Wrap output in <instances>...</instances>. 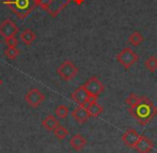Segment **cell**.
Listing matches in <instances>:
<instances>
[{"label": "cell", "mask_w": 157, "mask_h": 153, "mask_svg": "<svg viewBox=\"0 0 157 153\" xmlns=\"http://www.w3.org/2000/svg\"><path fill=\"white\" fill-rule=\"evenodd\" d=\"M71 2L80 5L84 2V0H37V5L54 18Z\"/></svg>", "instance_id": "3"}, {"label": "cell", "mask_w": 157, "mask_h": 153, "mask_svg": "<svg viewBox=\"0 0 157 153\" xmlns=\"http://www.w3.org/2000/svg\"><path fill=\"white\" fill-rule=\"evenodd\" d=\"M68 134H69V132H68V129H66V127L63 126V125L59 124L58 126H57L56 129H54V135H55V137L58 138L59 140H63L68 136Z\"/></svg>", "instance_id": "21"}, {"label": "cell", "mask_w": 157, "mask_h": 153, "mask_svg": "<svg viewBox=\"0 0 157 153\" xmlns=\"http://www.w3.org/2000/svg\"><path fill=\"white\" fill-rule=\"evenodd\" d=\"M59 125V121L57 120V118L53 115H48L45 118L42 120V126L45 129L51 132H54V129Z\"/></svg>", "instance_id": "14"}, {"label": "cell", "mask_w": 157, "mask_h": 153, "mask_svg": "<svg viewBox=\"0 0 157 153\" xmlns=\"http://www.w3.org/2000/svg\"><path fill=\"white\" fill-rule=\"evenodd\" d=\"M87 111H88L90 117H92V118H97V117L100 116V115L102 114L103 107L97 102V100H94V101L88 105Z\"/></svg>", "instance_id": "15"}, {"label": "cell", "mask_w": 157, "mask_h": 153, "mask_svg": "<svg viewBox=\"0 0 157 153\" xmlns=\"http://www.w3.org/2000/svg\"><path fill=\"white\" fill-rule=\"evenodd\" d=\"M45 100V95L37 88H33L29 91H27V93L25 94V101L29 106L33 108H37L43 103V101Z\"/></svg>", "instance_id": "9"}, {"label": "cell", "mask_w": 157, "mask_h": 153, "mask_svg": "<svg viewBox=\"0 0 157 153\" xmlns=\"http://www.w3.org/2000/svg\"><path fill=\"white\" fill-rule=\"evenodd\" d=\"M5 43L8 47H16L18 44V41H17V39H16V37H12V38L5 39Z\"/></svg>", "instance_id": "23"}, {"label": "cell", "mask_w": 157, "mask_h": 153, "mask_svg": "<svg viewBox=\"0 0 157 153\" xmlns=\"http://www.w3.org/2000/svg\"><path fill=\"white\" fill-rule=\"evenodd\" d=\"M153 148H154V144L152 140L145 135H140L139 140L137 141L133 149H136V151L139 153H150Z\"/></svg>", "instance_id": "10"}, {"label": "cell", "mask_w": 157, "mask_h": 153, "mask_svg": "<svg viewBox=\"0 0 157 153\" xmlns=\"http://www.w3.org/2000/svg\"><path fill=\"white\" fill-rule=\"evenodd\" d=\"M71 115H72V117H73V119L78 124H83V123H85L86 121L90 118V115H88L87 109H86L85 107H83V106H78V107H75L72 110Z\"/></svg>", "instance_id": "12"}, {"label": "cell", "mask_w": 157, "mask_h": 153, "mask_svg": "<svg viewBox=\"0 0 157 153\" xmlns=\"http://www.w3.org/2000/svg\"><path fill=\"white\" fill-rule=\"evenodd\" d=\"M78 73V69L75 67L72 61L66 60L59 65V67L57 69V74L58 76L65 82H70L72 80Z\"/></svg>", "instance_id": "6"}, {"label": "cell", "mask_w": 157, "mask_h": 153, "mask_svg": "<svg viewBox=\"0 0 157 153\" xmlns=\"http://www.w3.org/2000/svg\"><path fill=\"white\" fill-rule=\"evenodd\" d=\"M55 115H56V117L59 119L67 118V116L69 115V108H68V106L63 105V104L58 105L56 107V109H55Z\"/></svg>", "instance_id": "20"}, {"label": "cell", "mask_w": 157, "mask_h": 153, "mask_svg": "<svg viewBox=\"0 0 157 153\" xmlns=\"http://www.w3.org/2000/svg\"><path fill=\"white\" fill-rule=\"evenodd\" d=\"M140 135L136 129H128L124 134L122 135V140L128 148H135L136 144L139 140Z\"/></svg>", "instance_id": "11"}, {"label": "cell", "mask_w": 157, "mask_h": 153, "mask_svg": "<svg viewBox=\"0 0 157 153\" xmlns=\"http://www.w3.org/2000/svg\"><path fill=\"white\" fill-rule=\"evenodd\" d=\"M3 54H5V56L7 57L8 59H10V60H15V59L20 56L21 52H20V49L16 47H7L5 49V52H3Z\"/></svg>", "instance_id": "19"}, {"label": "cell", "mask_w": 157, "mask_h": 153, "mask_svg": "<svg viewBox=\"0 0 157 153\" xmlns=\"http://www.w3.org/2000/svg\"><path fill=\"white\" fill-rule=\"evenodd\" d=\"M2 85V80H1V78H0V86Z\"/></svg>", "instance_id": "24"}, {"label": "cell", "mask_w": 157, "mask_h": 153, "mask_svg": "<svg viewBox=\"0 0 157 153\" xmlns=\"http://www.w3.org/2000/svg\"><path fill=\"white\" fill-rule=\"evenodd\" d=\"M128 41L132 46H139L140 44L143 43L144 38H143V35L139 32V31H133V32L129 35Z\"/></svg>", "instance_id": "17"}, {"label": "cell", "mask_w": 157, "mask_h": 153, "mask_svg": "<svg viewBox=\"0 0 157 153\" xmlns=\"http://www.w3.org/2000/svg\"><path fill=\"white\" fill-rule=\"evenodd\" d=\"M71 100L75 102L78 106H83V107H85L86 109H87L88 105L96 99H94V97L88 93V91L85 89L84 85H82V86L76 88L75 90L71 93Z\"/></svg>", "instance_id": "5"}, {"label": "cell", "mask_w": 157, "mask_h": 153, "mask_svg": "<svg viewBox=\"0 0 157 153\" xmlns=\"http://www.w3.org/2000/svg\"><path fill=\"white\" fill-rule=\"evenodd\" d=\"M86 144H87V141H86V139L81 134H75V135L72 136L71 139H70V146L76 151L82 150V149L86 146Z\"/></svg>", "instance_id": "13"}, {"label": "cell", "mask_w": 157, "mask_h": 153, "mask_svg": "<svg viewBox=\"0 0 157 153\" xmlns=\"http://www.w3.org/2000/svg\"><path fill=\"white\" fill-rule=\"evenodd\" d=\"M84 87H85V89L88 91V93L96 100L98 99L99 95L105 91V85H103L102 82H101V80L99 79L98 77H96V76L90 77V79L84 84Z\"/></svg>", "instance_id": "7"}, {"label": "cell", "mask_w": 157, "mask_h": 153, "mask_svg": "<svg viewBox=\"0 0 157 153\" xmlns=\"http://www.w3.org/2000/svg\"><path fill=\"white\" fill-rule=\"evenodd\" d=\"M139 60L138 54L130 47H125L116 55V61L120 63L125 70H128Z\"/></svg>", "instance_id": "4"}, {"label": "cell", "mask_w": 157, "mask_h": 153, "mask_svg": "<svg viewBox=\"0 0 157 153\" xmlns=\"http://www.w3.org/2000/svg\"><path fill=\"white\" fill-rule=\"evenodd\" d=\"M18 33V26L14 20H5L2 23H0V37H2L3 39H8V38L16 37Z\"/></svg>", "instance_id": "8"}, {"label": "cell", "mask_w": 157, "mask_h": 153, "mask_svg": "<svg viewBox=\"0 0 157 153\" xmlns=\"http://www.w3.org/2000/svg\"><path fill=\"white\" fill-rule=\"evenodd\" d=\"M139 101H140L139 97H137L135 93H130V94L125 99V104L128 106V108H132L139 103Z\"/></svg>", "instance_id": "22"}, {"label": "cell", "mask_w": 157, "mask_h": 153, "mask_svg": "<svg viewBox=\"0 0 157 153\" xmlns=\"http://www.w3.org/2000/svg\"><path fill=\"white\" fill-rule=\"evenodd\" d=\"M36 38H37V35H36V33L33 32L31 29H25V30L21 33V40H22L23 43L27 46H30L31 44L35 42Z\"/></svg>", "instance_id": "16"}, {"label": "cell", "mask_w": 157, "mask_h": 153, "mask_svg": "<svg viewBox=\"0 0 157 153\" xmlns=\"http://www.w3.org/2000/svg\"><path fill=\"white\" fill-rule=\"evenodd\" d=\"M2 5H7L20 20H25L38 7L37 0H5Z\"/></svg>", "instance_id": "2"}, {"label": "cell", "mask_w": 157, "mask_h": 153, "mask_svg": "<svg viewBox=\"0 0 157 153\" xmlns=\"http://www.w3.org/2000/svg\"><path fill=\"white\" fill-rule=\"evenodd\" d=\"M146 70L151 73H154L157 70V57L156 56H150L144 62Z\"/></svg>", "instance_id": "18"}, {"label": "cell", "mask_w": 157, "mask_h": 153, "mask_svg": "<svg viewBox=\"0 0 157 153\" xmlns=\"http://www.w3.org/2000/svg\"><path fill=\"white\" fill-rule=\"evenodd\" d=\"M156 153H157V151H156Z\"/></svg>", "instance_id": "25"}, {"label": "cell", "mask_w": 157, "mask_h": 153, "mask_svg": "<svg viewBox=\"0 0 157 153\" xmlns=\"http://www.w3.org/2000/svg\"><path fill=\"white\" fill-rule=\"evenodd\" d=\"M128 112L137 120L138 124L145 126L157 116V107L148 97H141L135 107L128 108Z\"/></svg>", "instance_id": "1"}]
</instances>
